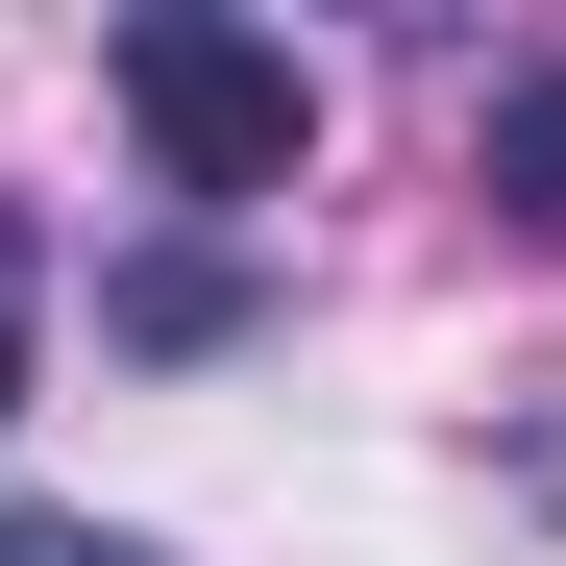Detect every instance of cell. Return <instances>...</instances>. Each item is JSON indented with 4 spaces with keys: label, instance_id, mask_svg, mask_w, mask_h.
I'll return each mask as SVG.
<instances>
[{
    "label": "cell",
    "instance_id": "1",
    "mask_svg": "<svg viewBox=\"0 0 566 566\" xmlns=\"http://www.w3.org/2000/svg\"><path fill=\"white\" fill-rule=\"evenodd\" d=\"M124 148H148L198 222H247V198H296L321 74L271 50V25H222V0H148V25H124Z\"/></svg>",
    "mask_w": 566,
    "mask_h": 566
},
{
    "label": "cell",
    "instance_id": "2",
    "mask_svg": "<svg viewBox=\"0 0 566 566\" xmlns=\"http://www.w3.org/2000/svg\"><path fill=\"white\" fill-rule=\"evenodd\" d=\"M493 222H517V247H566V50H542V74H493Z\"/></svg>",
    "mask_w": 566,
    "mask_h": 566
},
{
    "label": "cell",
    "instance_id": "3",
    "mask_svg": "<svg viewBox=\"0 0 566 566\" xmlns=\"http://www.w3.org/2000/svg\"><path fill=\"white\" fill-rule=\"evenodd\" d=\"M99 321H124V345H222V321H247V247H148Z\"/></svg>",
    "mask_w": 566,
    "mask_h": 566
},
{
    "label": "cell",
    "instance_id": "4",
    "mask_svg": "<svg viewBox=\"0 0 566 566\" xmlns=\"http://www.w3.org/2000/svg\"><path fill=\"white\" fill-rule=\"evenodd\" d=\"M0 566H148L124 517H0Z\"/></svg>",
    "mask_w": 566,
    "mask_h": 566
},
{
    "label": "cell",
    "instance_id": "5",
    "mask_svg": "<svg viewBox=\"0 0 566 566\" xmlns=\"http://www.w3.org/2000/svg\"><path fill=\"white\" fill-rule=\"evenodd\" d=\"M0 419H25V321H0Z\"/></svg>",
    "mask_w": 566,
    "mask_h": 566
},
{
    "label": "cell",
    "instance_id": "6",
    "mask_svg": "<svg viewBox=\"0 0 566 566\" xmlns=\"http://www.w3.org/2000/svg\"><path fill=\"white\" fill-rule=\"evenodd\" d=\"M0 271H25V222H0Z\"/></svg>",
    "mask_w": 566,
    "mask_h": 566
}]
</instances>
